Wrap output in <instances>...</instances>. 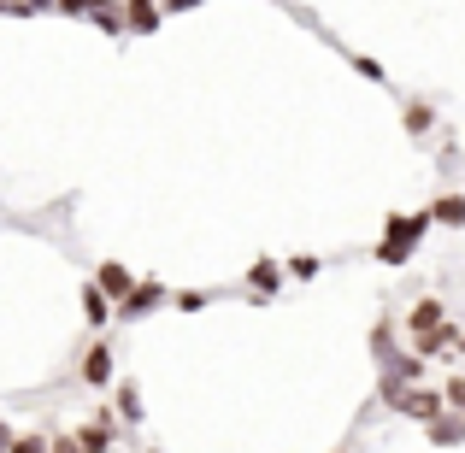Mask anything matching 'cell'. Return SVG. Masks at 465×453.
Instances as JSON below:
<instances>
[{"label": "cell", "instance_id": "7402d4cb", "mask_svg": "<svg viewBox=\"0 0 465 453\" xmlns=\"http://www.w3.org/2000/svg\"><path fill=\"white\" fill-rule=\"evenodd\" d=\"M201 306H206L201 289H183V295H177V312H201Z\"/></svg>", "mask_w": 465, "mask_h": 453}, {"label": "cell", "instance_id": "ffe728a7", "mask_svg": "<svg viewBox=\"0 0 465 453\" xmlns=\"http://www.w3.org/2000/svg\"><path fill=\"white\" fill-rule=\"evenodd\" d=\"M47 453H83V448H77V436H71V430H59V436H47Z\"/></svg>", "mask_w": 465, "mask_h": 453}, {"label": "cell", "instance_id": "d4e9b609", "mask_svg": "<svg viewBox=\"0 0 465 453\" xmlns=\"http://www.w3.org/2000/svg\"><path fill=\"white\" fill-rule=\"evenodd\" d=\"M148 453H159V448H148Z\"/></svg>", "mask_w": 465, "mask_h": 453}, {"label": "cell", "instance_id": "2e32d148", "mask_svg": "<svg viewBox=\"0 0 465 453\" xmlns=\"http://www.w3.org/2000/svg\"><path fill=\"white\" fill-rule=\"evenodd\" d=\"M324 271V260H312V253H295V260H283V277H301V283H307V277H318Z\"/></svg>", "mask_w": 465, "mask_h": 453}, {"label": "cell", "instance_id": "277c9868", "mask_svg": "<svg viewBox=\"0 0 465 453\" xmlns=\"http://www.w3.org/2000/svg\"><path fill=\"white\" fill-rule=\"evenodd\" d=\"M71 436H77L83 453H113L118 448V419H113V412H94V419H83Z\"/></svg>", "mask_w": 465, "mask_h": 453}, {"label": "cell", "instance_id": "52a82bcc", "mask_svg": "<svg viewBox=\"0 0 465 453\" xmlns=\"http://www.w3.org/2000/svg\"><path fill=\"white\" fill-rule=\"evenodd\" d=\"M442 324H448V306L436 300V295L412 300V312H407V341H419V336H436Z\"/></svg>", "mask_w": 465, "mask_h": 453}, {"label": "cell", "instance_id": "603a6c76", "mask_svg": "<svg viewBox=\"0 0 465 453\" xmlns=\"http://www.w3.org/2000/svg\"><path fill=\"white\" fill-rule=\"evenodd\" d=\"M12 442H18V430H12V419H0V453H12Z\"/></svg>", "mask_w": 465, "mask_h": 453}, {"label": "cell", "instance_id": "9a60e30c", "mask_svg": "<svg viewBox=\"0 0 465 453\" xmlns=\"http://www.w3.org/2000/svg\"><path fill=\"white\" fill-rule=\"evenodd\" d=\"M401 124H407V136H430V130H436V113L424 101H407V106H401Z\"/></svg>", "mask_w": 465, "mask_h": 453}, {"label": "cell", "instance_id": "5bb4252c", "mask_svg": "<svg viewBox=\"0 0 465 453\" xmlns=\"http://www.w3.org/2000/svg\"><path fill=\"white\" fill-rule=\"evenodd\" d=\"M159 18H165V12H159V6H148V0L124 6V30H130V35H148V30H159Z\"/></svg>", "mask_w": 465, "mask_h": 453}, {"label": "cell", "instance_id": "44dd1931", "mask_svg": "<svg viewBox=\"0 0 465 453\" xmlns=\"http://www.w3.org/2000/svg\"><path fill=\"white\" fill-rule=\"evenodd\" d=\"M353 71H360V77H371V83H383V65H377V59H365V54H353Z\"/></svg>", "mask_w": 465, "mask_h": 453}, {"label": "cell", "instance_id": "6da1fadb", "mask_svg": "<svg viewBox=\"0 0 465 453\" xmlns=\"http://www.w3.org/2000/svg\"><path fill=\"white\" fill-rule=\"evenodd\" d=\"M77 377H83L89 389H113V383H118V353H113V341H106V336H94L89 348H83Z\"/></svg>", "mask_w": 465, "mask_h": 453}, {"label": "cell", "instance_id": "3957f363", "mask_svg": "<svg viewBox=\"0 0 465 453\" xmlns=\"http://www.w3.org/2000/svg\"><path fill=\"white\" fill-rule=\"evenodd\" d=\"M89 283L101 289V295L113 300V312H118V306H124L130 295H136V283H142V277L130 271V265H118V260H101V265H94V277H89Z\"/></svg>", "mask_w": 465, "mask_h": 453}, {"label": "cell", "instance_id": "cb8c5ba5", "mask_svg": "<svg viewBox=\"0 0 465 453\" xmlns=\"http://www.w3.org/2000/svg\"><path fill=\"white\" fill-rule=\"evenodd\" d=\"M336 453H348V448H336Z\"/></svg>", "mask_w": 465, "mask_h": 453}, {"label": "cell", "instance_id": "8fae6325", "mask_svg": "<svg viewBox=\"0 0 465 453\" xmlns=\"http://www.w3.org/2000/svg\"><path fill=\"white\" fill-rule=\"evenodd\" d=\"M83 324H89V330H94V336H101V330H106V324H118V312H113V300H106V295H101V289H94V283H83Z\"/></svg>", "mask_w": 465, "mask_h": 453}, {"label": "cell", "instance_id": "7c38bea8", "mask_svg": "<svg viewBox=\"0 0 465 453\" xmlns=\"http://www.w3.org/2000/svg\"><path fill=\"white\" fill-rule=\"evenodd\" d=\"M371 359H377V371H383L389 359H401V330H395V318H383V324L371 330Z\"/></svg>", "mask_w": 465, "mask_h": 453}, {"label": "cell", "instance_id": "e0dca14e", "mask_svg": "<svg viewBox=\"0 0 465 453\" xmlns=\"http://www.w3.org/2000/svg\"><path fill=\"white\" fill-rule=\"evenodd\" d=\"M442 400H448V412H460V419H465V377L460 371L442 383Z\"/></svg>", "mask_w": 465, "mask_h": 453}, {"label": "cell", "instance_id": "5b68a950", "mask_svg": "<svg viewBox=\"0 0 465 453\" xmlns=\"http://www.w3.org/2000/svg\"><path fill=\"white\" fill-rule=\"evenodd\" d=\"M153 306H165V283H159V277H142L136 295L118 306V324H142V318H148Z\"/></svg>", "mask_w": 465, "mask_h": 453}, {"label": "cell", "instance_id": "d6986e66", "mask_svg": "<svg viewBox=\"0 0 465 453\" xmlns=\"http://www.w3.org/2000/svg\"><path fill=\"white\" fill-rule=\"evenodd\" d=\"M12 453H47V436H42V430L18 436V442H12Z\"/></svg>", "mask_w": 465, "mask_h": 453}, {"label": "cell", "instance_id": "ba28073f", "mask_svg": "<svg viewBox=\"0 0 465 453\" xmlns=\"http://www.w3.org/2000/svg\"><path fill=\"white\" fill-rule=\"evenodd\" d=\"M113 419H118V424H142V419H148L136 377H118V383H113Z\"/></svg>", "mask_w": 465, "mask_h": 453}, {"label": "cell", "instance_id": "ac0fdd59", "mask_svg": "<svg viewBox=\"0 0 465 453\" xmlns=\"http://www.w3.org/2000/svg\"><path fill=\"white\" fill-rule=\"evenodd\" d=\"M89 18L101 24L106 35H124V12H106V6H89Z\"/></svg>", "mask_w": 465, "mask_h": 453}, {"label": "cell", "instance_id": "30bf717a", "mask_svg": "<svg viewBox=\"0 0 465 453\" xmlns=\"http://www.w3.org/2000/svg\"><path fill=\"white\" fill-rule=\"evenodd\" d=\"M430 224H442V230H465V194L460 189H442L430 201Z\"/></svg>", "mask_w": 465, "mask_h": 453}, {"label": "cell", "instance_id": "8992f818", "mask_svg": "<svg viewBox=\"0 0 465 453\" xmlns=\"http://www.w3.org/2000/svg\"><path fill=\"white\" fill-rule=\"evenodd\" d=\"M395 412H401V419H412V424H424V430H430V424H436V419L448 412V400H442V389H412V395L401 400Z\"/></svg>", "mask_w": 465, "mask_h": 453}, {"label": "cell", "instance_id": "4fadbf2b", "mask_svg": "<svg viewBox=\"0 0 465 453\" xmlns=\"http://www.w3.org/2000/svg\"><path fill=\"white\" fill-rule=\"evenodd\" d=\"M424 436H430V448H460L465 442V419H460V412H442Z\"/></svg>", "mask_w": 465, "mask_h": 453}, {"label": "cell", "instance_id": "9c48e42d", "mask_svg": "<svg viewBox=\"0 0 465 453\" xmlns=\"http://www.w3.org/2000/svg\"><path fill=\"white\" fill-rule=\"evenodd\" d=\"M277 289H283V260H253L248 265V295L265 300V295H277Z\"/></svg>", "mask_w": 465, "mask_h": 453}, {"label": "cell", "instance_id": "7a4b0ae2", "mask_svg": "<svg viewBox=\"0 0 465 453\" xmlns=\"http://www.w3.org/2000/svg\"><path fill=\"white\" fill-rule=\"evenodd\" d=\"M424 230H430V206H424V212H389L383 218V241H389V248H401V253L419 248Z\"/></svg>", "mask_w": 465, "mask_h": 453}]
</instances>
